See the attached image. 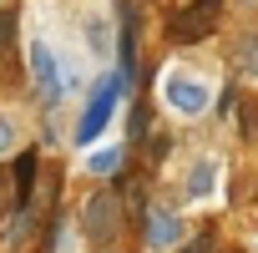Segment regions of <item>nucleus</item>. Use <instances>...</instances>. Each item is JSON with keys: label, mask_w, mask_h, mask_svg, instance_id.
Returning a JSON list of instances; mask_svg holds the SVG:
<instances>
[{"label": "nucleus", "mask_w": 258, "mask_h": 253, "mask_svg": "<svg viewBox=\"0 0 258 253\" xmlns=\"http://www.w3.org/2000/svg\"><path fill=\"white\" fill-rule=\"evenodd\" d=\"M41 157H36V147H26L16 162H11V187H16V203H36L41 198Z\"/></svg>", "instance_id": "nucleus-9"}, {"label": "nucleus", "mask_w": 258, "mask_h": 253, "mask_svg": "<svg viewBox=\"0 0 258 253\" xmlns=\"http://www.w3.org/2000/svg\"><path fill=\"white\" fill-rule=\"evenodd\" d=\"M162 101H167L177 116H187V121H192V116H203V111H208L213 91H208L198 76H182V71H172V76L162 81Z\"/></svg>", "instance_id": "nucleus-6"}, {"label": "nucleus", "mask_w": 258, "mask_h": 253, "mask_svg": "<svg viewBox=\"0 0 258 253\" xmlns=\"http://www.w3.org/2000/svg\"><path fill=\"white\" fill-rule=\"evenodd\" d=\"M6 152H16V126L0 116V157H6Z\"/></svg>", "instance_id": "nucleus-17"}, {"label": "nucleus", "mask_w": 258, "mask_h": 253, "mask_svg": "<svg viewBox=\"0 0 258 253\" xmlns=\"http://www.w3.org/2000/svg\"><path fill=\"white\" fill-rule=\"evenodd\" d=\"M116 71L126 86H137V0H116Z\"/></svg>", "instance_id": "nucleus-5"}, {"label": "nucleus", "mask_w": 258, "mask_h": 253, "mask_svg": "<svg viewBox=\"0 0 258 253\" xmlns=\"http://www.w3.org/2000/svg\"><path fill=\"white\" fill-rule=\"evenodd\" d=\"M213 177H218L213 157H198V162L187 167V177H182V193H187L192 203H203V198H213Z\"/></svg>", "instance_id": "nucleus-11"}, {"label": "nucleus", "mask_w": 258, "mask_h": 253, "mask_svg": "<svg viewBox=\"0 0 258 253\" xmlns=\"http://www.w3.org/2000/svg\"><path fill=\"white\" fill-rule=\"evenodd\" d=\"M182 253H218L213 233H192V243H182Z\"/></svg>", "instance_id": "nucleus-16"}, {"label": "nucleus", "mask_w": 258, "mask_h": 253, "mask_svg": "<svg viewBox=\"0 0 258 253\" xmlns=\"http://www.w3.org/2000/svg\"><path fill=\"white\" fill-rule=\"evenodd\" d=\"M238 76H258V31H253L248 46L238 51Z\"/></svg>", "instance_id": "nucleus-15"}, {"label": "nucleus", "mask_w": 258, "mask_h": 253, "mask_svg": "<svg viewBox=\"0 0 258 253\" xmlns=\"http://www.w3.org/2000/svg\"><path fill=\"white\" fill-rule=\"evenodd\" d=\"M187 238V223L172 213V208H147L142 213V243L152 248V253H167V248H177Z\"/></svg>", "instance_id": "nucleus-7"}, {"label": "nucleus", "mask_w": 258, "mask_h": 253, "mask_svg": "<svg viewBox=\"0 0 258 253\" xmlns=\"http://www.w3.org/2000/svg\"><path fill=\"white\" fill-rule=\"evenodd\" d=\"M223 16H228V0H187V6L172 11V46H203L208 36L223 31Z\"/></svg>", "instance_id": "nucleus-3"}, {"label": "nucleus", "mask_w": 258, "mask_h": 253, "mask_svg": "<svg viewBox=\"0 0 258 253\" xmlns=\"http://www.w3.org/2000/svg\"><path fill=\"white\" fill-rule=\"evenodd\" d=\"M26 71H31V91H36L46 106H56V101L66 96V66L56 61V51H51L41 36L26 46Z\"/></svg>", "instance_id": "nucleus-4"}, {"label": "nucleus", "mask_w": 258, "mask_h": 253, "mask_svg": "<svg viewBox=\"0 0 258 253\" xmlns=\"http://www.w3.org/2000/svg\"><path fill=\"white\" fill-rule=\"evenodd\" d=\"M121 91H126L121 71H101V76L91 81L86 106H81V121H76V147H96V137L106 132V121H111L116 106H121Z\"/></svg>", "instance_id": "nucleus-1"}, {"label": "nucleus", "mask_w": 258, "mask_h": 253, "mask_svg": "<svg viewBox=\"0 0 258 253\" xmlns=\"http://www.w3.org/2000/svg\"><path fill=\"white\" fill-rule=\"evenodd\" d=\"M167 147H172L167 137H152V152H147V157H152V162H162V157H167Z\"/></svg>", "instance_id": "nucleus-18"}, {"label": "nucleus", "mask_w": 258, "mask_h": 253, "mask_svg": "<svg viewBox=\"0 0 258 253\" xmlns=\"http://www.w3.org/2000/svg\"><path fill=\"white\" fill-rule=\"evenodd\" d=\"M121 162H126V147H101V152L86 157V172H91V177H116Z\"/></svg>", "instance_id": "nucleus-12"}, {"label": "nucleus", "mask_w": 258, "mask_h": 253, "mask_svg": "<svg viewBox=\"0 0 258 253\" xmlns=\"http://www.w3.org/2000/svg\"><path fill=\"white\" fill-rule=\"evenodd\" d=\"M6 182H11V172H0V203H6Z\"/></svg>", "instance_id": "nucleus-19"}, {"label": "nucleus", "mask_w": 258, "mask_h": 253, "mask_svg": "<svg viewBox=\"0 0 258 253\" xmlns=\"http://www.w3.org/2000/svg\"><path fill=\"white\" fill-rule=\"evenodd\" d=\"M101 253H111V248H101Z\"/></svg>", "instance_id": "nucleus-20"}, {"label": "nucleus", "mask_w": 258, "mask_h": 253, "mask_svg": "<svg viewBox=\"0 0 258 253\" xmlns=\"http://www.w3.org/2000/svg\"><path fill=\"white\" fill-rule=\"evenodd\" d=\"M111 31H116V26H111V21H101V16H91V21H86V46H91L101 61H106V56H111V46H116V36H111Z\"/></svg>", "instance_id": "nucleus-13"}, {"label": "nucleus", "mask_w": 258, "mask_h": 253, "mask_svg": "<svg viewBox=\"0 0 258 253\" xmlns=\"http://www.w3.org/2000/svg\"><path fill=\"white\" fill-rule=\"evenodd\" d=\"M16 31H21V6H0V71L16 66Z\"/></svg>", "instance_id": "nucleus-10"}, {"label": "nucleus", "mask_w": 258, "mask_h": 253, "mask_svg": "<svg viewBox=\"0 0 258 253\" xmlns=\"http://www.w3.org/2000/svg\"><path fill=\"white\" fill-rule=\"evenodd\" d=\"M41 233V203H16V213L6 218V248L11 253H26Z\"/></svg>", "instance_id": "nucleus-8"}, {"label": "nucleus", "mask_w": 258, "mask_h": 253, "mask_svg": "<svg viewBox=\"0 0 258 253\" xmlns=\"http://www.w3.org/2000/svg\"><path fill=\"white\" fill-rule=\"evenodd\" d=\"M126 111H132V121H126V132H132V142H137V137H147V132H152V116H147V101L137 96V101L126 106Z\"/></svg>", "instance_id": "nucleus-14"}, {"label": "nucleus", "mask_w": 258, "mask_h": 253, "mask_svg": "<svg viewBox=\"0 0 258 253\" xmlns=\"http://www.w3.org/2000/svg\"><path fill=\"white\" fill-rule=\"evenodd\" d=\"M126 203H121V193L116 187H96L91 198H86V208H81V233L96 243V248H111L121 233H126Z\"/></svg>", "instance_id": "nucleus-2"}]
</instances>
